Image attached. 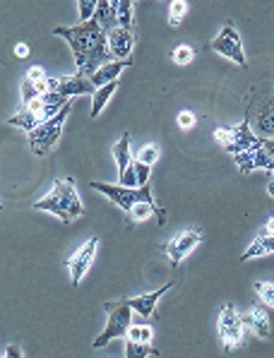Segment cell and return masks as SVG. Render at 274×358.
<instances>
[{"label": "cell", "mask_w": 274, "mask_h": 358, "mask_svg": "<svg viewBox=\"0 0 274 358\" xmlns=\"http://www.w3.org/2000/svg\"><path fill=\"white\" fill-rule=\"evenodd\" d=\"M27 80H29V82H34V85L41 90V94H43V85H46V80H48V77H46V73H43L41 68H31L29 73H27Z\"/></svg>", "instance_id": "33"}, {"label": "cell", "mask_w": 274, "mask_h": 358, "mask_svg": "<svg viewBox=\"0 0 274 358\" xmlns=\"http://www.w3.org/2000/svg\"><path fill=\"white\" fill-rule=\"evenodd\" d=\"M39 96H41V90L34 85V82H29V80L22 82V99H24V106H27V103H31V101H36Z\"/></svg>", "instance_id": "29"}, {"label": "cell", "mask_w": 274, "mask_h": 358, "mask_svg": "<svg viewBox=\"0 0 274 358\" xmlns=\"http://www.w3.org/2000/svg\"><path fill=\"white\" fill-rule=\"evenodd\" d=\"M171 58H173V63H176V65H190V63H193V58H195V51L190 46H178L176 51L171 53Z\"/></svg>", "instance_id": "28"}, {"label": "cell", "mask_w": 274, "mask_h": 358, "mask_svg": "<svg viewBox=\"0 0 274 358\" xmlns=\"http://www.w3.org/2000/svg\"><path fill=\"white\" fill-rule=\"evenodd\" d=\"M262 147H265V152L272 157V162H274V137L272 140H262Z\"/></svg>", "instance_id": "38"}, {"label": "cell", "mask_w": 274, "mask_h": 358, "mask_svg": "<svg viewBox=\"0 0 274 358\" xmlns=\"http://www.w3.org/2000/svg\"><path fill=\"white\" fill-rule=\"evenodd\" d=\"M267 192H270V195L274 197V180H270V185H267Z\"/></svg>", "instance_id": "39"}, {"label": "cell", "mask_w": 274, "mask_h": 358, "mask_svg": "<svg viewBox=\"0 0 274 358\" xmlns=\"http://www.w3.org/2000/svg\"><path fill=\"white\" fill-rule=\"evenodd\" d=\"M58 94H63L65 99L68 96H78V94H96V87L92 85L89 77L85 75H73V77H63L58 87Z\"/></svg>", "instance_id": "16"}, {"label": "cell", "mask_w": 274, "mask_h": 358, "mask_svg": "<svg viewBox=\"0 0 274 358\" xmlns=\"http://www.w3.org/2000/svg\"><path fill=\"white\" fill-rule=\"evenodd\" d=\"M48 120H51V118L46 115V111H31V108H24L22 113L13 115L8 123L15 125V128H24L27 132H31V130L39 128V125L48 123Z\"/></svg>", "instance_id": "19"}, {"label": "cell", "mask_w": 274, "mask_h": 358, "mask_svg": "<svg viewBox=\"0 0 274 358\" xmlns=\"http://www.w3.org/2000/svg\"><path fill=\"white\" fill-rule=\"evenodd\" d=\"M233 132H236V128H217L215 130V140L224 147V150H226V147L231 145V140H233Z\"/></svg>", "instance_id": "31"}, {"label": "cell", "mask_w": 274, "mask_h": 358, "mask_svg": "<svg viewBox=\"0 0 274 358\" xmlns=\"http://www.w3.org/2000/svg\"><path fill=\"white\" fill-rule=\"evenodd\" d=\"M168 8H171V15H168V24L178 27L180 20H183L185 13H188V3H185V0H173V3L168 5Z\"/></svg>", "instance_id": "25"}, {"label": "cell", "mask_w": 274, "mask_h": 358, "mask_svg": "<svg viewBox=\"0 0 274 358\" xmlns=\"http://www.w3.org/2000/svg\"><path fill=\"white\" fill-rule=\"evenodd\" d=\"M116 90H118V80L116 82H108V85H103V87H99L94 99H92V118H96V115L101 113V108L106 106V101L113 96V92H116Z\"/></svg>", "instance_id": "23"}, {"label": "cell", "mask_w": 274, "mask_h": 358, "mask_svg": "<svg viewBox=\"0 0 274 358\" xmlns=\"http://www.w3.org/2000/svg\"><path fill=\"white\" fill-rule=\"evenodd\" d=\"M260 236H274V217H272V219H267V224L262 227Z\"/></svg>", "instance_id": "36"}, {"label": "cell", "mask_w": 274, "mask_h": 358, "mask_svg": "<svg viewBox=\"0 0 274 358\" xmlns=\"http://www.w3.org/2000/svg\"><path fill=\"white\" fill-rule=\"evenodd\" d=\"M255 130L260 140H272L274 137V101H265L255 115Z\"/></svg>", "instance_id": "18"}, {"label": "cell", "mask_w": 274, "mask_h": 358, "mask_svg": "<svg viewBox=\"0 0 274 358\" xmlns=\"http://www.w3.org/2000/svg\"><path fill=\"white\" fill-rule=\"evenodd\" d=\"M96 248H99V238H89L78 252H75L73 257H70L68 262H65V264H68V269H70V279H73V286H78L82 282L85 272L89 269L92 260H94Z\"/></svg>", "instance_id": "10"}, {"label": "cell", "mask_w": 274, "mask_h": 358, "mask_svg": "<svg viewBox=\"0 0 274 358\" xmlns=\"http://www.w3.org/2000/svg\"><path fill=\"white\" fill-rule=\"evenodd\" d=\"M260 145V137L255 135L253 130H250V123H248V118L243 120V123L236 128L233 132V140H231V145L226 147V152L229 154H243V152H248V150H253V147Z\"/></svg>", "instance_id": "13"}, {"label": "cell", "mask_w": 274, "mask_h": 358, "mask_svg": "<svg viewBox=\"0 0 274 358\" xmlns=\"http://www.w3.org/2000/svg\"><path fill=\"white\" fill-rule=\"evenodd\" d=\"M135 173H137V180H140V188H142V185L150 183L152 166H150V164H145V162H140V159H137V162H135Z\"/></svg>", "instance_id": "30"}, {"label": "cell", "mask_w": 274, "mask_h": 358, "mask_svg": "<svg viewBox=\"0 0 274 358\" xmlns=\"http://www.w3.org/2000/svg\"><path fill=\"white\" fill-rule=\"evenodd\" d=\"M152 339H154V327H152L147 317L133 322V324H130V329H128V337H125V356H128V358L154 356Z\"/></svg>", "instance_id": "7"}, {"label": "cell", "mask_w": 274, "mask_h": 358, "mask_svg": "<svg viewBox=\"0 0 274 358\" xmlns=\"http://www.w3.org/2000/svg\"><path fill=\"white\" fill-rule=\"evenodd\" d=\"M202 236H205V231H202V229H190V231H185V234L176 236V238H173L171 243L164 245V252H166V255L171 257L173 267H178V262L183 260V257L188 255V252L195 250L197 243L202 241Z\"/></svg>", "instance_id": "9"}, {"label": "cell", "mask_w": 274, "mask_h": 358, "mask_svg": "<svg viewBox=\"0 0 274 358\" xmlns=\"http://www.w3.org/2000/svg\"><path fill=\"white\" fill-rule=\"evenodd\" d=\"M68 113H70V103L56 115V118H51L48 123H43L36 130L29 132V145H31V150H34V154L46 157V154L53 150V145L60 140V132H63V125H65Z\"/></svg>", "instance_id": "5"}, {"label": "cell", "mask_w": 274, "mask_h": 358, "mask_svg": "<svg viewBox=\"0 0 274 358\" xmlns=\"http://www.w3.org/2000/svg\"><path fill=\"white\" fill-rule=\"evenodd\" d=\"M103 310L108 313V324L101 337L94 339V349H103L113 339H125L130 324H133V306L128 303V299H120L116 303H103Z\"/></svg>", "instance_id": "4"}, {"label": "cell", "mask_w": 274, "mask_h": 358, "mask_svg": "<svg viewBox=\"0 0 274 358\" xmlns=\"http://www.w3.org/2000/svg\"><path fill=\"white\" fill-rule=\"evenodd\" d=\"M3 356H10V358H17V356H22V354H20V346H15V344H13V346H8V349L3 351Z\"/></svg>", "instance_id": "37"}, {"label": "cell", "mask_w": 274, "mask_h": 358, "mask_svg": "<svg viewBox=\"0 0 274 358\" xmlns=\"http://www.w3.org/2000/svg\"><path fill=\"white\" fill-rule=\"evenodd\" d=\"M108 48H111L116 60H130V53H133V48H135L133 31L123 29V27L113 29L111 34H108Z\"/></svg>", "instance_id": "12"}, {"label": "cell", "mask_w": 274, "mask_h": 358, "mask_svg": "<svg viewBox=\"0 0 274 358\" xmlns=\"http://www.w3.org/2000/svg\"><path fill=\"white\" fill-rule=\"evenodd\" d=\"M267 252H274V236H257L255 243L243 252L240 262H248V260H253V257L267 255Z\"/></svg>", "instance_id": "22"}, {"label": "cell", "mask_w": 274, "mask_h": 358, "mask_svg": "<svg viewBox=\"0 0 274 358\" xmlns=\"http://www.w3.org/2000/svg\"><path fill=\"white\" fill-rule=\"evenodd\" d=\"M116 5V13H118V24L123 29L133 31V0H113Z\"/></svg>", "instance_id": "24"}, {"label": "cell", "mask_w": 274, "mask_h": 358, "mask_svg": "<svg viewBox=\"0 0 274 358\" xmlns=\"http://www.w3.org/2000/svg\"><path fill=\"white\" fill-rule=\"evenodd\" d=\"M270 173H274V166H272V171H270Z\"/></svg>", "instance_id": "40"}, {"label": "cell", "mask_w": 274, "mask_h": 358, "mask_svg": "<svg viewBox=\"0 0 274 358\" xmlns=\"http://www.w3.org/2000/svg\"><path fill=\"white\" fill-rule=\"evenodd\" d=\"M78 8H80L82 24H85V22H92V20H94L96 8H99V0H80V3H78Z\"/></svg>", "instance_id": "27"}, {"label": "cell", "mask_w": 274, "mask_h": 358, "mask_svg": "<svg viewBox=\"0 0 274 358\" xmlns=\"http://www.w3.org/2000/svg\"><path fill=\"white\" fill-rule=\"evenodd\" d=\"M219 337H222V344L226 354H231V351H236L243 344L245 322H243V317L236 313V308L231 303L222 308V315H219Z\"/></svg>", "instance_id": "6"}, {"label": "cell", "mask_w": 274, "mask_h": 358, "mask_svg": "<svg viewBox=\"0 0 274 358\" xmlns=\"http://www.w3.org/2000/svg\"><path fill=\"white\" fill-rule=\"evenodd\" d=\"M15 56L27 58V56H29V46H27V43H17V46H15Z\"/></svg>", "instance_id": "35"}, {"label": "cell", "mask_w": 274, "mask_h": 358, "mask_svg": "<svg viewBox=\"0 0 274 358\" xmlns=\"http://www.w3.org/2000/svg\"><path fill=\"white\" fill-rule=\"evenodd\" d=\"M245 327L253 334H257L260 339H270L272 337V327H270V313H267L265 306H253L250 313L243 317Z\"/></svg>", "instance_id": "14"}, {"label": "cell", "mask_w": 274, "mask_h": 358, "mask_svg": "<svg viewBox=\"0 0 274 358\" xmlns=\"http://www.w3.org/2000/svg\"><path fill=\"white\" fill-rule=\"evenodd\" d=\"M255 291L265 306L274 308V284L272 282H255Z\"/></svg>", "instance_id": "26"}, {"label": "cell", "mask_w": 274, "mask_h": 358, "mask_svg": "<svg viewBox=\"0 0 274 358\" xmlns=\"http://www.w3.org/2000/svg\"><path fill=\"white\" fill-rule=\"evenodd\" d=\"M236 164H238L240 173H250V171H255V169L272 171V166H274L272 157L265 152V147H262V140H260V145L253 147V150H248L243 154H236Z\"/></svg>", "instance_id": "11"}, {"label": "cell", "mask_w": 274, "mask_h": 358, "mask_svg": "<svg viewBox=\"0 0 274 358\" xmlns=\"http://www.w3.org/2000/svg\"><path fill=\"white\" fill-rule=\"evenodd\" d=\"M168 289H173V282H168L166 286H161L159 291H152V294H145V296H135V299H128V303L133 306L135 313H140V317H147V320H152L154 317V308L159 299H161L164 294H166Z\"/></svg>", "instance_id": "15"}, {"label": "cell", "mask_w": 274, "mask_h": 358, "mask_svg": "<svg viewBox=\"0 0 274 358\" xmlns=\"http://www.w3.org/2000/svg\"><path fill=\"white\" fill-rule=\"evenodd\" d=\"M212 48L219 53V56H226L229 60H233L236 65L245 68V53H243V43H240V36L236 31L233 22H226L215 41H212Z\"/></svg>", "instance_id": "8"}, {"label": "cell", "mask_w": 274, "mask_h": 358, "mask_svg": "<svg viewBox=\"0 0 274 358\" xmlns=\"http://www.w3.org/2000/svg\"><path fill=\"white\" fill-rule=\"evenodd\" d=\"M128 65H130V60H113V63L103 65V68H99L96 73L89 77L92 85H94L96 90H99V87L108 85V82H116V80H118V75H120V70L128 68Z\"/></svg>", "instance_id": "20"}, {"label": "cell", "mask_w": 274, "mask_h": 358, "mask_svg": "<svg viewBox=\"0 0 274 358\" xmlns=\"http://www.w3.org/2000/svg\"><path fill=\"white\" fill-rule=\"evenodd\" d=\"M113 157H116V164H118V173L123 176L125 171L133 166V157H130V132H123L120 142L113 147Z\"/></svg>", "instance_id": "21"}, {"label": "cell", "mask_w": 274, "mask_h": 358, "mask_svg": "<svg viewBox=\"0 0 274 358\" xmlns=\"http://www.w3.org/2000/svg\"><path fill=\"white\" fill-rule=\"evenodd\" d=\"M94 22L101 27L106 34H111L113 29H118V13H116V5L113 0H99V8H96V15H94Z\"/></svg>", "instance_id": "17"}, {"label": "cell", "mask_w": 274, "mask_h": 358, "mask_svg": "<svg viewBox=\"0 0 274 358\" xmlns=\"http://www.w3.org/2000/svg\"><path fill=\"white\" fill-rule=\"evenodd\" d=\"M137 159H140V162H145V164H154V162H159V150L154 145H147L145 150H140V154H137Z\"/></svg>", "instance_id": "32"}, {"label": "cell", "mask_w": 274, "mask_h": 358, "mask_svg": "<svg viewBox=\"0 0 274 358\" xmlns=\"http://www.w3.org/2000/svg\"><path fill=\"white\" fill-rule=\"evenodd\" d=\"M34 209H41V212H51L56 214L63 224L75 222L78 217L85 214V207H82V200L75 190V180L73 178H60L53 185L51 195H46L43 200L34 202Z\"/></svg>", "instance_id": "3"}, {"label": "cell", "mask_w": 274, "mask_h": 358, "mask_svg": "<svg viewBox=\"0 0 274 358\" xmlns=\"http://www.w3.org/2000/svg\"><path fill=\"white\" fill-rule=\"evenodd\" d=\"M89 188L96 192H103L113 205H118L128 214L130 222H145L147 217H159V224H166V212L154 202L152 197L150 183L142 185V188H125V185H108L99 183V180H89Z\"/></svg>", "instance_id": "2"}, {"label": "cell", "mask_w": 274, "mask_h": 358, "mask_svg": "<svg viewBox=\"0 0 274 358\" xmlns=\"http://www.w3.org/2000/svg\"><path fill=\"white\" fill-rule=\"evenodd\" d=\"M178 125L183 130H190L195 125V115L190 113V111H183V113H178Z\"/></svg>", "instance_id": "34"}, {"label": "cell", "mask_w": 274, "mask_h": 358, "mask_svg": "<svg viewBox=\"0 0 274 358\" xmlns=\"http://www.w3.org/2000/svg\"><path fill=\"white\" fill-rule=\"evenodd\" d=\"M51 34L63 36L68 41L70 51L75 56V65H78L80 75L85 77H92L99 68L116 60L111 48H108V34L94 20L78 27H53Z\"/></svg>", "instance_id": "1"}]
</instances>
